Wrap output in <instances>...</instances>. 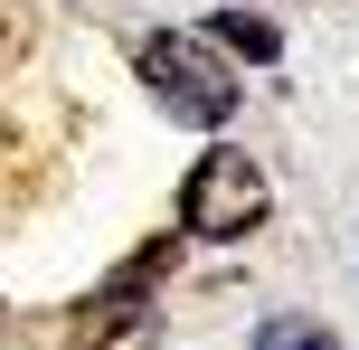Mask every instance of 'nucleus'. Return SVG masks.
<instances>
[{"mask_svg":"<svg viewBox=\"0 0 359 350\" xmlns=\"http://www.w3.org/2000/svg\"><path fill=\"white\" fill-rule=\"evenodd\" d=\"M208 48H236V57H255V67H274V57H284V29H274V19H246V10H217Z\"/></svg>","mask_w":359,"mask_h":350,"instance_id":"obj_4","label":"nucleus"},{"mask_svg":"<svg viewBox=\"0 0 359 350\" xmlns=\"http://www.w3.org/2000/svg\"><path fill=\"white\" fill-rule=\"evenodd\" d=\"M151 332V284H123V275H104L86 303H76V322H67V350H133Z\"/></svg>","mask_w":359,"mask_h":350,"instance_id":"obj_3","label":"nucleus"},{"mask_svg":"<svg viewBox=\"0 0 359 350\" xmlns=\"http://www.w3.org/2000/svg\"><path fill=\"white\" fill-rule=\"evenodd\" d=\"M255 350H341L322 332V322H303V313H284V322H265V332H255Z\"/></svg>","mask_w":359,"mask_h":350,"instance_id":"obj_5","label":"nucleus"},{"mask_svg":"<svg viewBox=\"0 0 359 350\" xmlns=\"http://www.w3.org/2000/svg\"><path fill=\"white\" fill-rule=\"evenodd\" d=\"M133 67H142V86L161 95L180 123H227V114L246 105L227 48H208V38H189V29H151L142 48H133Z\"/></svg>","mask_w":359,"mask_h":350,"instance_id":"obj_1","label":"nucleus"},{"mask_svg":"<svg viewBox=\"0 0 359 350\" xmlns=\"http://www.w3.org/2000/svg\"><path fill=\"white\" fill-rule=\"evenodd\" d=\"M265 208H274V189H265V170L246 161V152H198L189 161V180H180V227L189 237H246V227H265Z\"/></svg>","mask_w":359,"mask_h":350,"instance_id":"obj_2","label":"nucleus"}]
</instances>
